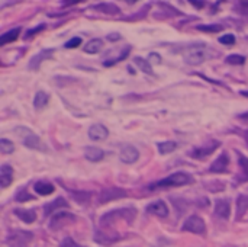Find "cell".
<instances>
[{"mask_svg":"<svg viewBox=\"0 0 248 247\" xmlns=\"http://www.w3.org/2000/svg\"><path fill=\"white\" fill-rule=\"evenodd\" d=\"M135 215H137V211L132 207L112 210V211H109V213H106V214L102 215V218H100V227H110V226H113L119 220H124V221H126V223L131 224L134 221Z\"/></svg>","mask_w":248,"mask_h":247,"instance_id":"cell-1","label":"cell"},{"mask_svg":"<svg viewBox=\"0 0 248 247\" xmlns=\"http://www.w3.org/2000/svg\"><path fill=\"white\" fill-rule=\"evenodd\" d=\"M193 182V178L192 175L189 173H185V172H177V173H173L161 181H157L155 183L150 185L148 189L154 191V189H158V188H177V186H185V185H190Z\"/></svg>","mask_w":248,"mask_h":247,"instance_id":"cell-2","label":"cell"},{"mask_svg":"<svg viewBox=\"0 0 248 247\" xmlns=\"http://www.w3.org/2000/svg\"><path fill=\"white\" fill-rule=\"evenodd\" d=\"M15 132L22 140L23 146H26L28 148L39 150V151H45L46 150V147L44 146V143L41 141V138L33 131H31L29 128H26V127H17V128H15Z\"/></svg>","mask_w":248,"mask_h":247,"instance_id":"cell-3","label":"cell"},{"mask_svg":"<svg viewBox=\"0 0 248 247\" xmlns=\"http://www.w3.org/2000/svg\"><path fill=\"white\" fill-rule=\"evenodd\" d=\"M33 234L23 230H15L6 237V245L9 247H28L32 242Z\"/></svg>","mask_w":248,"mask_h":247,"instance_id":"cell-4","label":"cell"},{"mask_svg":"<svg viewBox=\"0 0 248 247\" xmlns=\"http://www.w3.org/2000/svg\"><path fill=\"white\" fill-rule=\"evenodd\" d=\"M76 221V215L71 214V213H62V211H58L52 215L51 221H49V229L52 231H57V230H61L62 227L71 224Z\"/></svg>","mask_w":248,"mask_h":247,"instance_id":"cell-5","label":"cell"},{"mask_svg":"<svg viewBox=\"0 0 248 247\" xmlns=\"http://www.w3.org/2000/svg\"><path fill=\"white\" fill-rule=\"evenodd\" d=\"M182 230L193 233V234H205L206 233V224L199 215H190L186 218Z\"/></svg>","mask_w":248,"mask_h":247,"instance_id":"cell-6","label":"cell"},{"mask_svg":"<svg viewBox=\"0 0 248 247\" xmlns=\"http://www.w3.org/2000/svg\"><path fill=\"white\" fill-rule=\"evenodd\" d=\"M128 197V192L125 189H121V188H109V189H105L99 194L97 197V202L99 204H108L110 201H116V199H122V198H126Z\"/></svg>","mask_w":248,"mask_h":247,"instance_id":"cell-7","label":"cell"},{"mask_svg":"<svg viewBox=\"0 0 248 247\" xmlns=\"http://www.w3.org/2000/svg\"><path fill=\"white\" fill-rule=\"evenodd\" d=\"M218 147H219V143H218V141H211L209 144H205V146H199V147L192 148L190 153H189V156H190L192 159H199V160H202V159L211 156Z\"/></svg>","mask_w":248,"mask_h":247,"instance_id":"cell-8","label":"cell"},{"mask_svg":"<svg viewBox=\"0 0 248 247\" xmlns=\"http://www.w3.org/2000/svg\"><path fill=\"white\" fill-rule=\"evenodd\" d=\"M119 159L125 165H134L140 159V151L134 146H124L119 153Z\"/></svg>","mask_w":248,"mask_h":247,"instance_id":"cell-9","label":"cell"},{"mask_svg":"<svg viewBox=\"0 0 248 247\" xmlns=\"http://www.w3.org/2000/svg\"><path fill=\"white\" fill-rule=\"evenodd\" d=\"M147 213L151 214V215H157V217H161V218H166L169 217V207L164 201H154L151 204L147 205Z\"/></svg>","mask_w":248,"mask_h":247,"instance_id":"cell-10","label":"cell"},{"mask_svg":"<svg viewBox=\"0 0 248 247\" xmlns=\"http://www.w3.org/2000/svg\"><path fill=\"white\" fill-rule=\"evenodd\" d=\"M52 54H54V48H46V49H42V51L36 52V54L29 60L28 68H29V70H38L39 66H41V63L45 61L46 58H49Z\"/></svg>","mask_w":248,"mask_h":247,"instance_id":"cell-11","label":"cell"},{"mask_svg":"<svg viewBox=\"0 0 248 247\" xmlns=\"http://www.w3.org/2000/svg\"><path fill=\"white\" fill-rule=\"evenodd\" d=\"M109 135V130L103 124H94L89 128V138L93 141H103Z\"/></svg>","mask_w":248,"mask_h":247,"instance_id":"cell-12","label":"cell"},{"mask_svg":"<svg viewBox=\"0 0 248 247\" xmlns=\"http://www.w3.org/2000/svg\"><path fill=\"white\" fill-rule=\"evenodd\" d=\"M206 60V54L203 49H190L187 51V54L185 55V61L189 64V66H198V64H202L203 61Z\"/></svg>","mask_w":248,"mask_h":247,"instance_id":"cell-13","label":"cell"},{"mask_svg":"<svg viewBox=\"0 0 248 247\" xmlns=\"http://www.w3.org/2000/svg\"><path fill=\"white\" fill-rule=\"evenodd\" d=\"M215 215L222 218V220H228L231 215V204L228 199H218L215 202Z\"/></svg>","mask_w":248,"mask_h":247,"instance_id":"cell-14","label":"cell"},{"mask_svg":"<svg viewBox=\"0 0 248 247\" xmlns=\"http://www.w3.org/2000/svg\"><path fill=\"white\" fill-rule=\"evenodd\" d=\"M228 165H230V157H228L227 153H222V154L211 165L209 170H211L212 173H224V172H227Z\"/></svg>","mask_w":248,"mask_h":247,"instance_id":"cell-15","label":"cell"},{"mask_svg":"<svg viewBox=\"0 0 248 247\" xmlns=\"http://www.w3.org/2000/svg\"><path fill=\"white\" fill-rule=\"evenodd\" d=\"M13 182V169L9 165H3L0 167V186L3 189H6L7 186H10Z\"/></svg>","mask_w":248,"mask_h":247,"instance_id":"cell-16","label":"cell"},{"mask_svg":"<svg viewBox=\"0 0 248 247\" xmlns=\"http://www.w3.org/2000/svg\"><path fill=\"white\" fill-rule=\"evenodd\" d=\"M65 207H68V204H67V201L64 199V198H57V199H54V201H51V202H48L45 207H44V214H45V217H48V215H51L52 213L55 214V213H58L57 210H60V208H65Z\"/></svg>","mask_w":248,"mask_h":247,"instance_id":"cell-17","label":"cell"},{"mask_svg":"<svg viewBox=\"0 0 248 247\" xmlns=\"http://www.w3.org/2000/svg\"><path fill=\"white\" fill-rule=\"evenodd\" d=\"M105 156H106V153L97 147H86L84 148V157L89 162H100L105 159Z\"/></svg>","mask_w":248,"mask_h":247,"instance_id":"cell-18","label":"cell"},{"mask_svg":"<svg viewBox=\"0 0 248 247\" xmlns=\"http://www.w3.org/2000/svg\"><path fill=\"white\" fill-rule=\"evenodd\" d=\"M13 213H15V215H16L20 221H23V223H26V224H32V223L36 220V213H35L33 210H22V208H16Z\"/></svg>","mask_w":248,"mask_h":247,"instance_id":"cell-19","label":"cell"},{"mask_svg":"<svg viewBox=\"0 0 248 247\" xmlns=\"http://www.w3.org/2000/svg\"><path fill=\"white\" fill-rule=\"evenodd\" d=\"M33 191H35L38 195L45 197V195H51V194L55 191V188H54V185L49 183V182L38 181V182H35V185H33Z\"/></svg>","mask_w":248,"mask_h":247,"instance_id":"cell-20","label":"cell"},{"mask_svg":"<svg viewBox=\"0 0 248 247\" xmlns=\"http://www.w3.org/2000/svg\"><path fill=\"white\" fill-rule=\"evenodd\" d=\"M93 9L97 12H102L105 15H118L119 13V7L112 3H97L93 6Z\"/></svg>","mask_w":248,"mask_h":247,"instance_id":"cell-21","label":"cell"},{"mask_svg":"<svg viewBox=\"0 0 248 247\" xmlns=\"http://www.w3.org/2000/svg\"><path fill=\"white\" fill-rule=\"evenodd\" d=\"M103 48V41L99 39V38H94V39H90L86 45H84V52L87 54H97L100 52Z\"/></svg>","mask_w":248,"mask_h":247,"instance_id":"cell-22","label":"cell"},{"mask_svg":"<svg viewBox=\"0 0 248 247\" xmlns=\"http://www.w3.org/2000/svg\"><path fill=\"white\" fill-rule=\"evenodd\" d=\"M134 63H135V66H137L142 73H145V74H148V76H153V74H154L153 66H151L150 61H147V60H144V58H141V57H135V58H134Z\"/></svg>","mask_w":248,"mask_h":247,"instance_id":"cell-23","label":"cell"},{"mask_svg":"<svg viewBox=\"0 0 248 247\" xmlns=\"http://www.w3.org/2000/svg\"><path fill=\"white\" fill-rule=\"evenodd\" d=\"M20 33V28H15V29H10L7 32H4L1 36H0V45H4V44H9V42H13L17 39Z\"/></svg>","mask_w":248,"mask_h":247,"instance_id":"cell-24","label":"cell"},{"mask_svg":"<svg viewBox=\"0 0 248 247\" xmlns=\"http://www.w3.org/2000/svg\"><path fill=\"white\" fill-rule=\"evenodd\" d=\"M129 51H131V47H129V45H128V47H124V49L121 51V54H119L118 57L110 58V60H105V61H103V66H105V67H112V66L118 64L119 61H122V60H125V58L128 57Z\"/></svg>","mask_w":248,"mask_h":247,"instance_id":"cell-25","label":"cell"},{"mask_svg":"<svg viewBox=\"0 0 248 247\" xmlns=\"http://www.w3.org/2000/svg\"><path fill=\"white\" fill-rule=\"evenodd\" d=\"M49 100V95L45 93V92H38L33 98V108L35 109H42L44 106H46Z\"/></svg>","mask_w":248,"mask_h":247,"instance_id":"cell-26","label":"cell"},{"mask_svg":"<svg viewBox=\"0 0 248 247\" xmlns=\"http://www.w3.org/2000/svg\"><path fill=\"white\" fill-rule=\"evenodd\" d=\"M176 148H177V143H174V141H164V143L157 144V150L160 154H170Z\"/></svg>","mask_w":248,"mask_h":247,"instance_id":"cell-27","label":"cell"},{"mask_svg":"<svg viewBox=\"0 0 248 247\" xmlns=\"http://www.w3.org/2000/svg\"><path fill=\"white\" fill-rule=\"evenodd\" d=\"M238 166L241 170V182H247L248 181V157L238 154Z\"/></svg>","mask_w":248,"mask_h":247,"instance_id":"cell-28","label":"cell"},{"mask_svg":"<svg viewBox=\"0 0 248 247\" xmlns=\"http://www.w3.org/2000/svg\"><path fill=\"white\" fill-rule=\"evenodd\" d=\"M248 210V195H240L237 198V215L241 217Z\"/></svg>","mask_w":248,"mask_h":247,"instance_id":"cell-29","label":"cell"},{"mask_svg":"<svg viewBox=\"0 0 248 247\" xmlns=\"http://www.w3.org/2000/svg\"><path fill=\"white\" fill-rule=\"evenodd\" d=\"M119 240V236H109V234H102L100 231L96 233V242L100 245H112Z\"/></svg>","mask_w":248,"mask_h":247,"instance_id":"cell-30","label":"cell"},{"mask_svg":"<svg viewBox=\"0 0 248 247\" xmlns=\"http://www.w3.org/2000/svg\"><path fill=\"white\" fill-rule=\"evenodd\" d=\"M225 63L231 64V66H243L246 63V57L240 55V54H232V55H228L225 58Z\"/></svg>","mask_w":248,"mask_h":247,"instance_id":"cell-31","label":"cell"},{"mask_svg":"<svg viewBox=\"0 0 248 247\" xmlns=\"http://www.w3.org/2000/svg\"><path fill=\"white\" fill-rule=\"evenodd\" d=\"M73 198L78 202V204H86L90 201V194L89 192H80V191H71Z\"/></svg>","mask_w":248,"mask_h":247,"instance_id":"cell-32","label":"cell"},{"mask_svg":"<svg viewBox=\"0 0 248 247\" xmlns=\"http://www.w3.org/2000/svg\"><path fill=\"white\" fill-rule=\"evenodd\" d=\"M0 151H1L3 154H10V153H13V151H15L13 143L9 141V140H6V138H1V140H0Z\"/></svg>","mask_w":248,"mask_h":247,"instance_id":"cell-33","label":"cell"},{"mask_svg":"<svg viewBox=\"0 0 248 247\" xmlns=\"http://www.w3.org/2000/svg\"><path fill=\"white\" fill-rule=\"evenodd\" d=\"M196 29H199V31H202V32H219V31H222V26L219 25V23H212V25H199V26H196Z\"/></svg>","mask_w":248,"mask_h":247,"instance_id":"cell-34","label":"cell"},{"mask_svg":"<svg viewBox=\"0 0 248 247\" xmlns=\"http://www.w3.org/2000/svg\"><path fill=\"white\" fill-rule=\"evenodd\" d=\"M234 10H235L238 15L248 17V1H237Z\"/></svg>","mask_w":248,"mask_h":247,"instance_id":"cell-35","label":"cell"},{"mask_svg":"<svg viewBox=\"0 0 248 247\" xmlns=\"http://www.w3.org/2000/svg\"><path fill=\"white\" fill-rule=\"evenodd\" d=\"M45 28H46V25H45V23H41V25H38L36 28H32V29L26 31L25 38H26V39H29V38H32L33 35H36L38 32H41V31H42V29H45Z\"/></svg>","mask_w":248,"mask_h":247,"instance_id":"cell-36","label":"cell"},{"mask_svg":"<svg viewBox=\"0 0 248 247\" xmlns=\"http://www.w3.org/2000/svg\"><path fill=\"white\" fill-rule=\"evenodd\" d=\"M219 42H221L222 45H234V44H235V35H232V33L224 35V36L219 38Z\"/></svg>","mask_w":248,"mask_h":247,"instance_id":"cell-37","label":"cell"},{"mask_svg":"<svg viewBox=\"0 0 248 247\" xmlns=\"http://www.w3.org/2000/svg\"><path fill=\"white\" fill-rule=\"evenodd\" d=\"M60 247H83V246L77 245V243L74 242V239H71V237H65V239H62V240H61Z\"/></svg>","mask_w":248,"mask_h":247,"instance_id":"cell-38","label":"cell"},{"mask_svg":"<svg viewBox=\"0 0 248 247\" xmlns=\"http://www.w3.org/2000/svg\"><path fill=\"white\" fill-rule=\"evenodd\" d=\"M32 199V195H29L25 189L23 191H19L17 192V195H16V201H19V202H25V201H31Z\"/></svg>","mask_w":248,"mask_h":247,"instance_id":"cell-39","label":"cell"},{"mask_svg":"<svg viewBox=\"0 0 248 247\" xmlns=\"http://www.w3.org/2000/svg\"><path fill=\"white\" fill-rule=\"evenodd\" d=\"M80 44H81V38L74 36V38H71L68 42H65V48H76V47H78Z\"/></svg>","mask_w":248,"mask_h":247,"instance_id":"cell-40","label":"cell"},{"mask_svg":"<svg viewBox=\"0 0 248 247\" xmlns=\"http://www.w3.org/2000/svg\"><path fill=\"white\" fill-rule=\"evenodd\" d=\"M160 61H161V57L157 52H151L150 54V63L151 64H160Z\"/></svg>","mask_w":248,"mask_h":247,"instance_id":"cell-41","label":"cell"},{"mask_svg":"<svg viewBox=\"0 0 248 247\" xmlns=\"http://www.w3.org/2000/svg\"><path fill=\"white\" fill-rule=\"evenodd\" d=\"M190 3L195 6V7H198V9H202L203 6H205V3L203 1H196V0H190Z\"/></svg>","mask_w":248,"mask_h":247,"instance_id":"cell-42","label":"cell"},{"mask_svg":"<svg viewBox=\"0 0 248 247\" xmlns=\"http://www.w3.org/2000/svg\"><path fill=\"white\" fill-rule=\"evenodd\" d=\"M80 3V0H76V1H62L61 4L62 6H67V4H78Z\"/></svg>","mask_w":248,"mask_h":247,"instance_id":"cell-43","label":"cell"},{"mask_svg":"<svg viewBox=\"0 0 248 247\" xmlns=\"http://www.w3.org/2000/svg\"><path fill=\"white\" fill-rule=\"evenodd\" d=\"M118 38H119V33H110L108 36V39H118Z\"/></svg>","mask_w":248,"mask_h":247,"instance_id":"cell-44","label":"cell"},{"mask_svg":"<svg viewBox=\"0 0 248 247\" xmlns=\"http://www.w3.org/2000/svg\"><path fill=\"white\" fill-rule=\"evenodd\" d=\"M240 93H241V95H243L244 98H248V90H241Z\"/></svg>","mask_w":248,"mask_h":247,"instance_id":"cell-45","label":"cell"},{"mask_svg":"<svg viewBox=\"0 0 248 247\" xmlns=\"http://www.w3.org/2000/svg\"><path fill=\"white\" fill-rule=\"evenodd\" d=\"M240 118H244V119H247L248 114H247V115H240Z\"/></svg>","mask_w":248,"mask_h":247,"instance_id":"cell-46","label":"cell"},{"mask_svg":"<svg viewBox=\"0 0 248 247\" xmlns=\"http://www.w3.org/2000/svg\"><path fill=\"white\" fill-rule=\"evenodd\" d=\"M246 141H247V144H248V131L246 132Z\"/></svg>","mask_w":248,"mask_h":247,"instance_id":"cell-47","label":"cell"}]
</instances>
